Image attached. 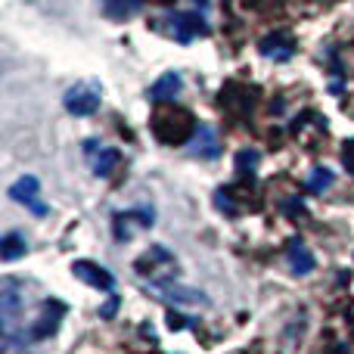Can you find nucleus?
<instances>
[{
  "label": "nucleus",
  "mask_w": 354,
  "mask_h": 354,
  "mask_svg": "<svg viewBox=\"0 0 354 354\" xmlns=\"http://www.w3.org/2000/svg\"><path fill=\"white\" fill-rule=\"evenodd\" d=\"M193 6H199V10H205V6H208V0H193Z\"/></svg>",
  "instance_id": "21"
},
{
  "label": "nucleus",
  "mask_w": 354,
  "mask_h": 354,
  "mask_svg": "<svg viewBox=\"0 0 354 354\" xmlns=\"http://www.w3.org/2000/svg\"><path fill=\"white\" fill-rule=\"evenodd\" d=\"M62 314H66V305L62 301H44V311H41V317L31 324V339L35 342H41V339H50L56 330H59V324H62Z\"/></svg>",
  "instance_id": "7"
},
{
  "label": "nucleus",
  "mask_w": 354,
  "mask_h": 354,
  "mask_svg": "<svg viewBox=\"0 0 354 354\" xmlns=\"http://www.w3.org/2000/svg\"><path fill=\"white\" fill-rule=\"evenodd\" d=\"M100 100H103V91H100L97 81H84V84L68 87L66 97H62V103H66V109L72 112V115L87 118L100 109Z\"/></svg>",
  "instance_id": "2"
},
{
  "label": "nucleus",
  "mask_w": 354,
  "mask_h": 354,
  "mask_svg": "<svg viewBox=\"0 0 354 354\" xmlns=\"http://www.w3.org/2000/svg\"><path fill=\"white\" fill-rule=\"evenodd\" d=\"M168 31H171V37L177 44H189L196 41L199 35H208L212 31V25H208V19L202 16V12H168Z\"/></svg>",
  "instance_id": "3"
},
{
  "label": "nucleus",
  "mask_w": 354,
  "mask_h": 354,
  "mask_svg": "<svg viewBox=\"0 0 354 354\" xmlns=\"http://www.w3.org/2000/svg\"><path fill=\"white\" fill-rule=\"evenodd\" d=\"M236 168L239 171H255L258 168V153L255 149H243V153L236 156Z\"/></svg>",
  "instance_id": "18"
},
{
  "label": "nucleus",
  "mask_w": 354,
  "mask_h": 354,
  "mask_svg": "<svg viewBox=\"0 0 354 354\" xmlns=\"http://www.w3.org/2000/svg\"><path fill=\"white\" fill-rule=\"evenodd\" d=\"M103 10L109 19H115V22H124V19L137 16V12L143 10V0H103Z\"/></svg>",
  "instance_id": "13"
},
{
  "label": "nucleus",
  "mask_w": 354,
  "mask_h": 354,
  "mask_svg": "<svg viewBox=\"0 0 354 354\" xmlns=\"http://www.w3.org/2000/svg\"><path fill=\"white\" fill-rule=\"evenodd\" d=\"M342 159H345V168L354 174V140L345 143V149H342Z\"/></svg>",
  "instance_id": "19"
},
{
  "label": "nucleus",
  "mask_w": 354,
  "mask_h": 354,
  "mask_svg": "<svg viewBox=\"0 0 354 354\" xmlns=\"http://www.w3.org/2000/svg\"><path fill=\"white\" fill-rule=\"evenodd\" d=\"M258 50H261V56H268V59H274V62H286V59H292V53H295V37L286 35V31H274V35L261 37Z\"/></svg>",
  "instance_id": "8"
},
{
  "label": "nucleus",
  "mask_w": 354,
  "mask_h": 354,
  "mask_svg": "<svg viewBox=\"0 0 354 354\" xmlns=\"http://www.w3.org/2000/svg\"><path fill=\"white\" fill-rule=\"evenodd\" d=\"M19 308H22V292H19L16 280H3V324L12 326Z\"/></svg>",
  "instance_id": "14"
},
{
  "label": "nucleus",
  "mask_w": 354,
  "mask_h": 354,
  "mask_svg": "<svg viewBox=\"0 0 354 354\" xmlns=\"http://www.w3.org/2000/svg\"><path fill=\"white\" fill-rule=\"evenodd\" d=\"M180 87H183L180 75H177V72H165V75H159V78H156L153 87H149V100H153V103H165V100H174L177 93H180Z\"/></svg>",
  "instance_id": "12"
},
{
  "label": "nucleus",
  "mask_w": 354,
  "mask_h": 354,
  "mask_svg": "<svg viewBox=\"0 0 354 354\" xmlns=\"http://www.w3.org/2000/svg\"><path fill=\"white\" fill-rule=\"evenodd\" d=\"M137 270H140L143 277L149 274V286L147 289H153V286H162V283H171V277L177 274V264H174V255L168 249L153 245L147 255H140Z\"/></svg>",
  "instance_id": "1"
},
{
  "label": "nucleus",
  "mask_w": 354,
  "mask_h": 354,
  "mask_svg": "<svg viewBox=\"0 0 354 354\" xmlns=\"http://www.w3.org/2000/svg\"><path fill=\"white\" fill-rule=\"evenodd\" d=\"M286 261H289V270H292L295 277H308L314 268H317L311 249H308L301 239H292V243L286 245Z\"/></svg>",
  "instance_id": "11"
},
{
  "label": "nucleus",
  "mask_w": 354,
  "mask_h": 354,
  "mask_svg": "<svg viewBox=\"0 0 354 354\" xmlns=\"http://www.w3.org/2000/svg\"><path fill=\"white\" fill-rule=\"evenodd\" d=\"M187 153L196 156V159H208V162L218 159L221 140H218V134H214L212 124H199V128L193 131V137H189V143H187Z\"/></svg>",
  "instance_id": "6"
},
{
  "label": "nucleus",
  "mask_w": 354,
  "mask_h": 354,
  "mask_svg": "<svg viewBox=\"0 0 354 354\" xmlns=\"http://www.w3.org/2000/svg\"><path fill=\"white\" fill-rule=\"evenodd\" d=\"M118 162H122V153L118 149H112V147H100V153L93 156V174L97 177H109L112 171L118 168Z\"/></svg>",
  "instance_id": "15"
},
{
  "label": "nucleus",
  "mask_w": 354,
  "mask_h": 354,
  "mask_svg": "<svg viewBox=\"0 0 354 354\" xmlns=\"http://www.w3.org/2000/svg\"><path fill=\"white\" fill-rule=\"evenodd\" d=\"M10 199H16V202H22L25 208H31V214H35V218H47V212H50V208L41 202V180H37V177H31V174L19 177V180L12 183V187H10Z\"/></svg>",
  "instance_id": "4"
},
{
  "label": "nucleus",
  "mask_w": 354,
  "mask_h": 354,
  "mask_svg": "<svg viewBox=\"0 0 354 354\" xmlns=\"http://www.w3.org/2000/svg\"><path fill=\"white\" fill-rule=\"evenodd\" d=\"M153 224H156L153 205L128 208V212H122L115 218V239H118V243H124V239H131V230H134V227H140V230H149Z\"/></svg>",
  "instance_id": "5"
},
{
  "label": "nucleus",
  "mask_w": 354,
  "mask_h": 354,
  "mask_svg": "<svg viewBox=\"0 0 354 354\" xmlns=\"http://www.w3.org/2000/svg\"><path fill=\"white\" fill-rule=\"evenodd\" d=\"M25 249H28V243H25L22 233H6L3 243H0V255H3V261H16V258L25 255Z\"/></svg>",
  "instance_id": "16"
},
{
  "label": "nucleus",
  "mask_w": 354,
  "mask_h": 354,
  "mask_svg": "<svg viewBox=\"0 0 354 354\" xmlns=\"http://www.w3.org/2000/svg\"><path fill=\"white\" fill-rule=\"evenodd\" d=\"M333 180H336V174L330 171V168H324V165H317V168H311V174H308V180H305V187L311 189V193H326V189L333 187Z\"/></svg>",
  "instance_id": "17"
},
{
  "label": "nucleus",
  "mask_w": 354,
  "mask_h": 354,
  "mask_svg": "<svg viewBox=\"0 0 354 354\" xmlns=\"http://www.w3.org/2000/svg\"><path fill=\"white\" fill-rule=\"evenodd\" d=\"M153 292L159 299L171 301V305H208V295L199 292V289L180 286V283H162V286H153Z\"/></svg>",
  "instance_id": "9"
},
{
  "label": "nucleus",
  "mask_w": 354,
  "mask_h": 354,
  "mask_svg": "<svg viewBox=\"0 0 354 354\" xmlns=\"http://www.w3.org/2000/svg\"><path fill=\"white\" fill-rule=\"evenodd\" d=\"M115 308H118V299H115V295H112V299H109V301H106V305H103V317L109 320L112 314H115Z\"/></svg>",
  "instance_id": "20"
},
{
  "label": "nucleus",
  "mask_w": 354,
  "mask_h": 354,
  "mask_svg": "<svg viewBox=\"0 0 354 354\" xmlns=\"http://www.w3.org/2000/svg\"><path fill=\"white\" fill-rule=\"evenodd\" d=\"M72 274L78 277V280H84L87 286L103 289V292H112V286H115V277H112L106 268L93 264V261H75L72 264Z\"/></svg>",
  "instance_id": "10"
}]
</instances>
